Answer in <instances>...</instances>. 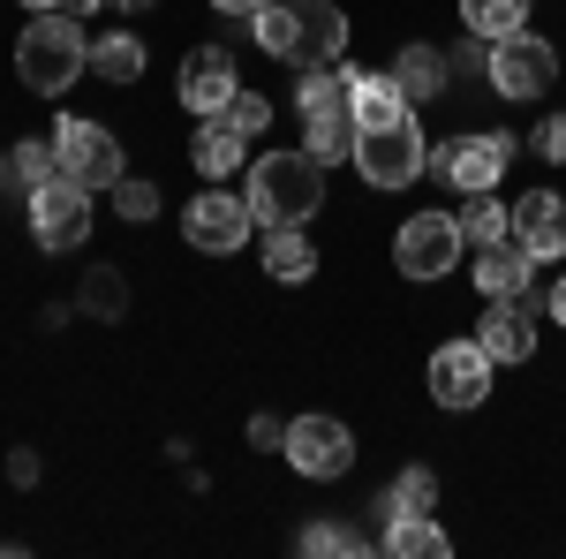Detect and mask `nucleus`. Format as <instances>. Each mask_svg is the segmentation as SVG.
<instances>
[{
	"label": "nucleus",
	"instance_id": "7",
	"mask_svg": "<svg viewBox=\"0 0 566 559\" xmlns=\"http://www.w3.org/2000/svg\"><path fill=\"white\" fill-rule=\"evenodd\" d=\"M31 235H39V250H84L91 242V189L84 182L53 174L45 189H31Z\"/></svg>",
	"mask_w": 566,
	"mask_h": 559
},
{
	"label": "nucleus",
	"instance_id": "30",
	"mask_svg": "<svg viewBox=\"0 0 566 559\" xmlns=\"http://www.w3.org/2000/svg\"><path fill=\"white\" fill-rule=\"evenodd\" d=\"M303 552H363V537H355V529H340V521H310L303 529Z\"/></svg>",
	"mask_w": 566,
	"mask_h": 559
},
{
	"label": "nucleus",
	"instance_id": "40",
	"mask_svg": "<svg viewBox=\"0 0 566 559\" xmlns=\"http://www.w3.org/2000/svg\"><path fill=\"white\" fill-rule=\"evenodd\" d=\"M122 8H144V0H122Z\"/></svg>",
	"mask_w": 566,
	"mask_h": 559
},
{
	"label": "nucleus",
	"instance_id": "27",
	"mask_svg": "<svg viewBox=\"0 0 566 559\" xmlns=\"http://www.w3.org/2000/svg\"><path fill=\"white\" fill-rule=\"evenodd\" d=\"M53 174H61V159H53V144H31V136H23V144L8 152V182H15L23 197H31V189H45Z\"/></svg>",
	"mask_w": 566,
	"mask_h": 559
},
{
	"label": "nucleus",
	"instance_id": "18",
	"mask_svg": "<svg viewBox=\"0 0 566 559\" xmlns=\"http://www.w3.org/2000/svg\"><path fill=\"white\" fill-rule=\"evenodd\" d=\"M528 272H536V258L506 235V242H491V250L476 258V288L483 296H528Z\"/></svg>",
	"mask_w": 566,
	"mask_h": 559
},
{
	"label": "nucleus",
	"instance_id": "24",
	"mask_svg": "<svg viewBox=\"0 0 566 559\" xmlns=\"http://www.w3.org/2000/svg\"><path fill=\"white\" fill-rule=\"evenodd\" d=\"M431 507H438V476L423 469V462H416V469H400L386 491H378V515H386V521L392 515H431Z\"/></svg>",
	"mask_w": 566,
	"mask_h": 559
},
{
	"label": "nucleus",
	"instance_id": "8",
	"mask_svg": "<svg viewBox=\"0 0 566 559\" xmlns=\"http://www.w3.org/2000/svg\"><path fill=\"white\" fill-rule=\"evenodd\" d=\"M506 159H514V144H506V136H491V130L453 136V144H438V152H431L438 182H446V189H461V197L499 189V182H506Z\"/></svg>",
	"mask_w": 566,
	"mask_h": 559
},
{
	"label": "nucleus",
	"instance_id": "1",
	"mask_svg": "<svg viewBox=\"0 0 566 559\" xmlns=\"http://www.w3.org/2000/svg\"><path fill=\"white\" fill-rule=\"evenodd\" d=\"M250 31L287 69H333L348 53V15L333 0H264L258 15H250Z\"/></svg>",
	"mask_w": 566,
	"mask_h": 559
},
{
	"label": "nucleus",
	"instance_id": "21",
	"mask_svg": "<svg viewBox=\"0 0 566 559\" xmlns=\"http://www.w3.org/2000/svg\"><path fill=\"white\" fill-rule=\"evenodd\" d=\"M91 76H98V84H136V76H144V39H129V31L91 39Z\"/></svg>",
	"mask_w": 566,
	"mask_h": 559
},
{
	"label": "nucleus",
	"instance_id": "11",
	"mask_svg": "<svg viewBox=\"0 0 566 559\" xmlns=\"http://www.w3.org/2000/svg\"><path fill=\"white\" fill-rule=\"evenodd\" d=\"M280 454H287L303 476H348L355 469V431L340 424V416H295Z\"/></svg>",
	"mask_w": 566,
	"mask_h": 559
},
{
	"label": "nucleus",
	"instance_id": "28",
	"mask_svg": "<svg viewBox=\"0 0 566 559\" xmlns=\"http://www.w3.org/2000/svg\"><path fill=\"white\" fill-rule=\"evenodd\" d=\"M122 302H129V288H122V272H114V265H98V272L84 280V310L114 325V318H122Z\"/></svg>",
	"mask_w": 566,
	"mask_h": 559
},
{
	"label": "nucleus",
	"instance_id": "26",
	"mask_svg": "<svg viewBox=\"0 0 566 559\" xmlns=\"http://www.w3.org/2000/svg\"><path fill=\"white\" fill-rule=\"evenodd\" d=\"M461 23H469V39H514L528 23V0H461Z\"/></svg>",
	"mask_w": 566,
	"mask_h": 559
},
{
	"label": "nucleus",
	"instance_id": "36",
	"mask_svg": "<svg viewBox=\"0 0 566 559\" xmlns=\"http://www.w3.org/2000/svg\"><path fill=\"white\" fill-rule=\"evenodd\" d=\"M212 8H219V15H258L264 0H212Z\"/></svg>",
	"mask_w": 566,
	"mask_h": 559
},
{
	"label": "nucleus",
	"instance_id": "13",
	"mask_svg": "<svg viewBox=\"0 0 566 559\" xmlns=\"http://www.w3.org/2000/svg\"><path fill=\"white\" fill-rule=\"evenodd\" d=\"M234 91H242V76H234V53H227V45H197V53L181 61V106H189L197 122L227 114Z\"/></svg>",
	"mask_w": 566,
	"mask_h": 559
},
{
	"label": "nucleus",
	"instance_id": "2",
	"mask_svg": "<svg viewBox=\"0 0 566 559\" xmlns=\"http://www.w3.org/2000/svg\"><path fill=\"white\" fill-rule=\"evenodd\" d=\"M242 197H250V213L264 227H303L325 205V167L310 152H264V159H250V189Z\"/></svg>",
	"mask_w": 566,
	"mask_h": 559
},
{
	"label": "nucleus",
	"instance_id": "29",
	"mask_svg": "<svg viewBox=\"0 0 566 559\" xmlns=\"http://www.w3.org/2000/svg\"><path fill=\"white\" fill-rule=\"evenodd\" d=\"M114 213L144 227V219L159 213V189H151V182H129V174H122V182H114Z\"/></svg>",
	"mask_w": 566,
	"mask_h": 559
},
{
	"label": "nucleus",
	"instance_id": "17",
	"mask_svg": "<svg viewBox=\"0 0 566 559\" xmlns=\"http://www.w3.org/2000/svg\"><path fill=\"white\" fill-rule=\"evenodd\" d=\"M348 114H355V130H386V122L408 114V99H400V84H392V69H386V76H378V69H348Z\"/></svg>",
	"mask_w": 566,
	"mask_h": 559
},
{
	"label": "nucleus",
	"instance_id": "33",
	"mask_svg": "<svg viewBox=\"0 0 566 559\" xmlns=\"http://www.w3.org/2000/svg\"><path fill=\"white\" fill-rule=\"evenodd\" d=\"M250 446H264V454L287 446V424H280V416H250Z\"/></svg>",
	"mask_w": 566,
	"mask_h": 559
},
{
	"label": "nucleus",
	"instance_id": "14",
	"mask_svg": "<svg viewBox=\"0 0 566 559\" xmlns=\"http://www.w3.org/2000/svg\"><path fill=\"white\" fill-rule=\"evenodd\" d=\"M476 348L491 363H528L536 355V310L522 296H491V310L476 318Z\"/></svg>",
	"mask_w": 566,
	"mask_h": 559
},
{
	"label": "nucleus",
	"instance_id": "16",
	"mask_svg": "<svg viewBox=\"0 0 566 559\" xmlns=\"http://www.w3.org/2000/svg\"><path fill=\"white\" fill-rule=\"evenodd\" d=\"M189 159H197V174H205V182H227V174L250 167V136L234 130L227 114H212V122H197V144H189Z\"/></svg>",
	"mask_w": 566,
	"mask_h": 559
},
{
	"label": "nucleus",
	"instance_id": "31",
	"mask_svg": "<svg viewBox=\"0 0 566 559\" xmlns=\"http://www.w3.org/2000/svg\"><path fill=\"white\" fill-rule=\"evenodd\" d=\"M227 122H234L242 136H264L272 130V106H264L258 91H234V99H227Z\"/></svg>",
	"mask_w": 566,
	"mask_h": 559
},
{
	"label": "nucleus",
	"instance_id": "39",
	"mask_svg": "<svg viewBox=\"0 0 566 559\" xmlns=\"http://www.w3.org/2000/svg\"><path fill=\"white\" fill-rule=\"evenodd\" d=\"M0 182H8V152H0Z\"/></svg>",
	"mask_w": 566,
	"mask_h": 559
},
{
	"label": "nucleus",
	"instance_id": "4",
	"mask_svg": "<svg viewBox=\"0 0 566 559\" xmlns=\"http://www.w3.org/2000/svg\"><path fill=\"white\" fill-rule=\"evenodd\" d=\"M355 167H363L370 189H408L416 174L431 167V144L416 130V114H400L386 130H355Z\"/></svg>",
	"mask_w": 566,
	"mask_h": 559
},
{
	"label": "nucleus",
	"instance_id": "9",
	"mask_svg": "<svg viewBox=\"0 0 566 559\" xmlns=\"http://www.w3.org/2000/svg\"><path fill=\"white\" fill-rule=\"evenodd\" d=\"M392 265H400L408 280H438L446 265H461V219H453V213L400 219V235H392Z\"/></svg>",
	"mask_w": 566,
	"mask_h": 559
},
{
	"label": "nucleus",
	"instance_id": "35",
	"mask_svg": "<svg viewBox=\"0 0 566 559\" xmlns=\"http://www.w3.org/2000/svg\"><path fill=\"white\" fill-rule=\"evenodd\" d=\"M98 8H106V0H61V15H76V23H84V15H98Z\"/></svg>",
	"mask_w": 566,
	"mask_h": 559
},
{
	"label": "nucleus",
	"instance_id": "23",
	"mask_svg": "<svg viewBox=\"0 0 566 559\" xmlns=\"http://www.w3.org/2000/svg\"><path fill=\"white\" fill-rule=\"evenodd\" d=\"M303 152L317 159V167H340V159H355V114H348V106H340V114H310Z\"/></svg>",
	"mask_w": 566,
	"mask_h": 559
},
{
	"label": "nucleus",
	"instance_id": "34",
	"mask_svg": "<svg viewBox=\"0 0 566 559\" xmlns=\"http://www.w3.org/2000/svg\"><path fill=\"white\" fill-rule=\"evenodd\" d=\"M8 484H39V454H31V446L8 454Z\"/></svg>",
	"mask_w": 566,
	"mask_h": 559
},
{
	"label": "nucleus",
	"instance_id": "38",
	"mask_svg": "<svg viewBox=\"0 0 566 559\" xmlns=\"http://www.w3.org/2000/svg\"><path fill=\"white\" fill-rule=\"evenodd\" d=\"M23 8H61V0H23Z\"/></svg>",
	"mask_w": 566,
	"mask_h": 559
},
{
	"label": "nucleus",
	"instance_id": "32",
	"mask_svg": "<svg viewBox=\"0 0 566 559\" xmlns=\"http://www.w3.org/2000/svg\"><path fill=\"white\" fill-rule=\"evenodd\" d=\"M536 152H544L552 167H559V159H566V114H552V122L536 130Z\"/></svg>",
	"mask_w": 566,
	"mask_h": 559
},
{
	"label": "nucleus",
	"instance_id": "15",
	"mask_svg": "<svg viewBox=\"0 0 566 559\" xmlns=\"http://www.w3.org/2000/svg\"><path fill=\"white\" fill-rule=\"evenodd\" d=\"M514 242H522L536 265H559L566 258V197L528 189L522 205H514Z\"/></svg>",
	"mask_w": 566,
	"mask_h": 559
},
{
	"label": "nucleus",
	"instance_id": "20",
	"mask_svg": "<svg viewBox=\"0 0 566 559\" xmlns=\"http://www.w3.org/2000/svg\"><path fill=\"white\" fill-rule=\"evenodd\" d=\"M264 272H272V280H287V288L317 272V250H310L303 227H264Z\"/></svg>",
	"mask_w": 566,
	"mask_h": 559
},
{
	"label": "nucleus",
	"instance_id": "12",
	"mask_svg": "<svg viewBox=\"0 0 566 559\" xmlns=\"http://www.w3.org/2000/svg\"><path fill=\"white\" fill-rule=\"evenodd\" d=\"M491 371H499V363H491L476 341H446L431 355V401L438 408H476L483 393H491Z\"/></svg>",
	"mask_w": 566,
	"mask_h": 559
},
{
	"label": "nucleus",
	"instance_id": "10",
	"mask_svg": "<svg viewBox=\"0 0 566 559\" xmlns=\"http://www.w3.org/2000/svg\"><path fill=\"white\" fill-rule=\"evenodd\" d=\"M53 159L69 182H84V189H114L122 182V144L106 122H61L53 130Z\"/></svg>",
	"mask_w": 566,
	"mask_h": 559
},
{
	"label": "nucleus",
	"instance_id": "25",
	"mask_svg": "<svg viewBox=\"0 0 566 559\" xmlns=\"http://www.w3.org/2000/svg\"><path fill=\"white\" fill-rule=\"evenodd\" d=\"M506 235H514V205H499L491 189H476V197L461 205V242L491 250V242H506Z\"/></svg>",
	"mask_w": 566,
	"mask_h": 559
},
{
	"label": "nucleus",
	"instance_id": "5",
	"mask_svg": "<svg viewBox=\"0 0 566 559\" xmlns=\"http://www.w3.org/2000/svg\"><path fill=\"white\" fill-rule=\"evenodd\" d=\"M483 76H491L499 99H544V91L559 84V53H552V39H536V31H514V39L483 45Z\"/></svg>",
	"mask_w": 566,
	"mask_h": 559
},
{
	"label": "nucleus",
	"instance_id": "19",
	"mask_svg": "<svg viewBox=\"0 0 566 559\" xmlns=\"http://www.w3.org/2000/svg\"><path fill=\"white\" fill-rule=\"evenodd\" d=\"M446 76H453V61H446L438 45H400V61H392V84H400L408 106H416V99H438Z\"/></svg>",
	"mask_w": 566,
	"mask_h": 559
},
{
	"label": "nucleus",
	"instance_id": "3",
	"mask_svg": "<svg viewBox=\"0 0 566 559\" xmlns=\"http://www.w3.org/2000/svg\"><path fill=\"white\" fill-rule=\"evenodd\" d=\"M84 69H91V45H84V31H76V15L23 23V39H15V76H23V91L61 99V91L76 84Z\"/></svg>",
	"mask_w": 566,
	"mask_h": 559
},
{
	"label": "nucleus",
	"instance_id": "6",
	"mask_svg": "<svg viewBox=\"0 0 566 559\" xmlns=\"http://www.w3.org/2000/svg\"><path fill=\"white\" fill-rule=\"evenodd\" d=\"M250 197H234V189H197V205L181 213V235H189V250H205V258H234L242 242H250Z\"/></svg>",
	"mask_w": 566,
	"mask_h": 559
},
{
	"label": "nucleus",
	"instance_id": "37",
	"mask_svg": "<svg viewBox=\"0 0 566 559\" xmlns=\"http://www.w3.org/2000/svg\"><path fill=\"white\" fill-rule=\"evenodd\" d=\"M544 310H552V318H559V325H566V280H559V288H552V296H544Z\"/></svg>",
	"mask_w": 566,
	"mask_h": 559
},
{
	"label": "nucleus",
	"instance_id": "22",
	"mask_svg": "<svg viewBox=\"0 0 566 559\" xmlns=\"http://www.w3.org/2000/svg\"><path fill=\"white\" fill-rule=\"evenodd\" d=\"M386 552L392 559H446L453 545H446V529H438L431 515H392L386 521Z\"/></svg>",
	"mask_w": 566,
	"mask_h": 559
}]
</instances>
